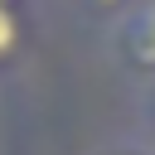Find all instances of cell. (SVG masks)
<instances>
[{
  "label": "cell",
  "mask_w": 155,
  "mask_h": 155,
  "mask_svg": "<svg viewBox=\"0 0 155 155\" xmlns=\"http://www.w3.org/2000/svg\"><path fill=\"white\" fill-rule=\"evenodd\" d=\"M121 48H126V58H131L136 68H155V0H145V5L126 19Z\"/></svg>",
  "instance_id": "1"
},
{
  "label": "cell",
  "mask_w": 155,
  "mask_h": 155,
  "mask_svg": "<svg viewBox=\"0 0 155 155\" xmlns=\"http://www.w3.org/2000/svg\"><path fill=\"white\" fill-rule=\"evenodd\" d=\"M19 44H24V24H19L15 5H0V68L19 53Z\"/></svg>",
  "instance_id": "2"
},
{
  "label": "cell",
  "mask_w": 155,
  "mask_h": 155,
  "mask_svg": "<svg viewBox=\"0 0 155 155\" xmlns=\"http://www.w3.org/2000/svg\"><path fill=\"white\" fill-rule=\"evenodd\" d=\"M97 10H116V5H126V0H92Z\"/></svg>",
  "instance_id": "3"
},
{
  "label": "cell",
  "mask_w": 155,
  "mask_h": 155,
  "mask_svg": "<svg viewBox=\"0 0 155 155\" xmlns=\"http://www.w3.org/2000/svg\"><path fill=\"white\" fill-rule=\"evenodd\" d=\"M102 155H140V150H102Z\"/></svg>",
  "instance_id": "4"
},
{
  "label": "cell",
  "mask_w": 155,
  "mask_h": 155,
  "mask_svg": "<svg viewBox=\"0 0 155 155\" xmlns=\"http://www.w3.org/2000/svg\"><path fill=\"white\" fill-rule=\"evenodd\" d=\"M150 121H155V97H150Z\"/></svg>",
  "instance_id": "5"
},
{
  "label": "cell",
  "mask_w": 155,
  "mask_h": 155,
  "mask_svg": "<svg viewBox=\"0 0 155 155\" xmlns=\"http://www.w3.org/2000/svg\"><path fill=\"white\" fill-rule=\"evenodd\" d=\"M0 5H15V0H0Z\"/></svg>",
  "instance_id": "6"
}]
</instances>
